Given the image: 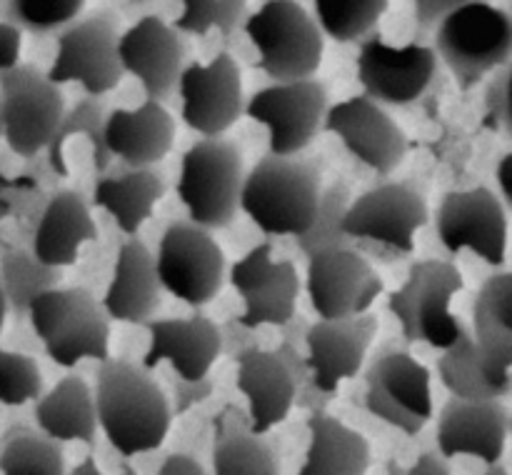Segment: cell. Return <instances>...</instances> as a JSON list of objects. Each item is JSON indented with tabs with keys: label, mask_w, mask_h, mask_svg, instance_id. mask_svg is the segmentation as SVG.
Segmentation results:
<instances>
[{
	"label": "cell",
	"mask_w": 512,
	"mask_h": 475,
	"mask_svg": "<svg viewBox=\"0 0 512 475\" xmlns=\"http://www.w3.org/2000/svg\"><path fill=\"white\" fill-rule=\"evenodd\" d=\"M98 428L125 458L150 453L165 443L170 403L148 368L123 358H103L95 375Z\"/></svg>",
	"instance_id": "6da1fadb"
},
{
	"label": "cell",
	"mask_w": 512,
	"mask_h": 475,
	"mask_svg": "<svg viewBox=\"0 0 512 475\" xmlns=\"http://www.w3.org/2000/svg\"><path fill=\"white\" fill-rule=\"evenodd\" d=\"M323 168L305 155L265 153L243 178L240 210L265 235H300L315 218Z\"/></svg>",
	"instance_id": "7a4b0ae2"
},
{
	"label": "cell",
	"mask_w": 512,
	"mask_h": 475,
	"mask_svg": "<svg viewBox=\"0 0 512 475\" xmlns=\"http://www.w3.org/2000/svg\"><path fill=\"white\" fill-rule=\"evenodd\" d=\"M433 30L438 63L453 73L460 90L475 88L493 70L510 63L512 20L488 0L453 10Z\"/></svg>",
	"instance_id": "3957f363"
},
{
	"label": "cell",
	"mask_w": 512,
	"mask_h": 475,
	"mask_svg": "<svg viewBox=\"0 0 512 475\" xmlns=\"http://www.w3.org/2000/svg\"><path fill=\"white\" fill-rule=\"evenodd\" d=\"M243 178V155L225 135H203L190 145L180 160L175 185L190 223L205 230L228 228L240 210Z\"/></svg>",
	"instance_id": "277c9868"
},
{
	"label": "cell",
	"mask_w": 512,
	"mask_h": 475,
	"mask_svg": "<svg viewBox=\"0 0 512 475\" xmlns=\"http://www.w3.org/2000/svg\"><path fill=\"white\" fill-rule=\"evenodd\" d=\"M28 315L45 355L60 368H73L85 358H108V313L85 288L43 290L30 300Z\"/></svg>",
	"instance_id": "5b68a950"
},
{
	"label": "cell",
	"mask_w": 512,
	"mask_h": 475,
	"mask_svg": "<svg viewBox=\"0 0 512 475\" xmlns=\"http://www.w3.org/2000/svg\"><path fill=\"white\" fill-rule=\"evenodd\" d=\"M428 203L410 183H385L350 200L343 230L355 243L378 258L390 260L415 250V235L428 225Z\"/></svg>",
	"instance_id": "8992f818"
},
{
	"label": "cell",
	"mask_w": 512,
	"mask_h": 475,
	"mask_svg": "<svg viewBox=\"0 0 512 475\" xmlns=\"http://www.w3.org/2000/svg\"><path fill=\"white\" fill-rule=\"evenodd\" d=\"M245 33L258 48V68L273 83L310 78L323 63V30L295 0H268L248 15Z\"/></svg>",
	"instance_id": "52a82bcc"
},
{
	"label": "cell",
	"mask_w": 512,
	"mask_h": 475,
	"mask_svg": "<svg viewBox=\"0 0 512 475\" xmlns=\"http://www.w3.org/2000/svg\"><path fill=\"white\" fill-rule=\"evenodd\" d=\"M463 285V273L448 260L425 258L410 265L403 288L388 298V310L400 323L403 338L438 350L448 348L463 325L458 315L450 313V303Z\"/></svg>",
	"instance_id": "ba28073f"
},
{
	"label": "cell",
	"mask_w": 512,
	"mask_h": 475,
	"mask_svg": "<svg viewBox=\"0 0 512 475\" xmlns=\"http://www.w3.org/2000/svg\"><path fill=\"white\" fill-rule=\"evenodd\" d=\"M65 113L58 83L35 65L0 70V123L8 148L20 158H35L48 148Z\"/></svg>",
	"instance_id": "9c48e42d"
},
{
	"label": "cell",
	"mask_w": 512,
	"mask_h": 475,
	"mask_svg": "<svg viewBox=\"0 0 512 475\" xmlns=\"http://www.w3.org/2000/svg\"><path fill=\"white\" fill-rule=\"evenodd\" d=\"M118 18L110 10H95L75 18L58 35V55L48 78L53 83H80L88 95L110 93L120 85L125 70L118 55Z\"/></svg>",
	"instance_id": "30bf717a"
},
{
	"label": "cell",
	"mask_w": 512,
	"mask_h": 475,
	"mask_svg": "<svg viewBox=\"0 0 512 475\" xmlns=\"http://www.w3.org/2000/svg\"><path fill=\"white\" fill-rule=\"evenodd\" d=\"M363 403L375 418L418 435L433 418L430 370L400 348H383L365 370Z\"/></svg>",
	"instance_id": "8fae6325"
},
{
	"label": "cell",
	"mask_w": 512,
	"mask_h": 475,
	"mask_svg": "<svg viewBox=\"0 0 512 475\" xmlns=\"http://www.w3.org/2000/svg\"><path fill=\"white\" fill-rule=\"evenodd\" d=\"M155 270L160 288L200 308L223 290L225 253L210 230L195 223H173L160 238Z\"/></svg>",
	"instance_id": "7c38bea8"
},
{
	"label": "cell",
	"mask_w": 512,
	"mask_h": 475,
	"mask_svg": "<svg viewBox=\"0 0 512 475\" xmlns=\"http://www.w3.org/2000/svg\"><path fill=\"white\" fill-rule=\"evenodd\" d=\"M328 88L315 75L258 90L243 113L268 128L270 153H303L323 130L328 113Z\"/></svg>",
	"instance_id": "4fadbf2b"
},
{
	"label": "cell",
	"mask_w": 512,
	"mask_h": 475,
	"mask_svg": "<svg viewBox=\"0 0 512 475\" xmlns=\"http://www.w3.org/2000/svg\"><path fill=\"white\" fill-rule=\"evenodd\" d=\"M438 75V55L430 45L393 48L378 33L360 43L358 80L363 95L378 105L405 108L418 103Z\"/></svg>",
	"instance_id": "5bb4252c"
},
{
	"label": "cell",
	"mask_w": 512,
	"mask_h": 475,
	"mask_svg": "<svg viewBox=\"0 0 512 475\" xmlns=\"http://www.w3.org/2000/svg\"><path fill=\"white\" fill-rule=\"evenodd\" d=\"M438 238L448 253L473 250L490 265H503L508 253V213L493 190L445 193L435 213Z\"/></svg>",
	"instance_id": "9a60e30c"
},
{
	"label": "cell",
	"mask_w": 512,
	"mask_h": 475,
	"mask_svg": "<svg viewBox=\"0 0 512 475\" xmlns=\"http://www.w3.org/2000/svg\"><path fill=\"white\" fill-rule=\"evenodd\" d=\"M305 290L320 318H345L365 313L385 285L360 250L328 248L308 255Z\"/></svg>",
	"instance_id": "2e32d148"
},
{
	"label": "cell",
	"mask_w": 512,
	"mask_h": 475,
	"mask_svg": "<svg viewBox=\"0 0 512 475\" xmlns=\"http://www.w3.org/2000/svg\"><path fill=\"white\" fill-rule=\"evenodd\" d=\"M178 93L183 123L200 135H223L245 110L243 78L230 53H218L208 65L190 63L180 70Z\"/></svg>",
	"instance_id": "e0dca14e"
},
{
	"label": "cell",
	"mask_w": 512,
	"mask_h": 475,
	"mask_svg": "<svg viewBox=\"0 0 512 475\" xmlns=\"http://www.w3.org/2000/svg\"><path fill=\"white\" fill-rule=\"evenodd\" d=\"M230 283L243 298L240 323L255 330L260 325H283L295 315L300 295V275L290 260H273V245L250 250L230 270Z\"/></svg>",
	"instance_id": "ac0fdd59"
},
{
	"label": "cell",
	"mask_w": 512,
	"mask_h": 475,
	"mask_svg": "<svg viewBox=\"0 0 512 475\" xmlns=\"http://www.w3.org/2000/svg\"><path fill=\"white\" fill-rule=\"evenodd\" d=\"M323 130L338 135L353 158L380 175L393 173L408 155V135L368 95H355L328 108Z\"/></svg>",
	"instance_id": "d6986e66"
},
{
	"label": "cell",
	"mask_w": 512,
	"mask_h": 475,
	"mask_svg": "<svg viewBox=\"0 0 512 475\" xmlns=\"http://www.w3.org/2000/svg\"><path fill=\"white\" fill-rule=\"evenodd\" d=\"M378 335V318L368 310L345 318H320L305 325V360L318 388L338 393L343 380L355 378Z\"/></svg>",
	"instance_id": "ffe728a7"
},
{
	"label": "cell",
	"mask_w": 512,
	"mask_h": 475,
	"mask_svg": "<svg viewBox=\"0 0 512 475\" xmlns=\"http://www.w3.org/2000/svg\"><path fill=\"white\" fill-rule=\"evenodd\" d=\"M510 435V410L503 398H450L438 415V450L445 458L473 455L483 463H498Z\"/></svg>",
	"instance_id": "44dd1931"
},
{
	"label": "cell",
	"mask_w": 512,
	"mask_h": 475,
	"mask_svg": "<svg viewBox=\"0 0 512 475\" xmlns=\"http://www.w3.org/2000/svg\"><path fill=\"white\" fill-rule=\"evenodd\" d=\"M120 65L125 73L138 78L145 98L163 103L178 88L185 48L175 28L158 15H145L118 38Z\"/></svg>",
	"instance_id": "7402d4cb"
},
{
	"label": "cell",
	"mask_w": 512,
	"mask_h": 475,
	"mask_svg": "<svg viewBox=\"0 0 512 475\" xmlns=\"http://www.w3.org/2000/svg\"><path fill=\"white\" fill-rule=\"evenodd\" d=\"M150 345L143 355V368L153 370L158 363H170L178 378H205L220 358V330L205 315L190 318L145 320Z\"/></svg>",
	"instance_id": "603a6c76"
},
{
	"label": "cell",
	"mask_w": 512,
	"mask_h": 475,
	"mask_svg": "<svg viewBox=\"0 0 512 475\" xmlns=\"http://www.w3.org/2000/svg\"><path fill=\"white\" fill-rule=\"evenodd\" d=\"M103 138L113 158L130 168H153L173 150L175 120L160 100L145 98L140 108L105 115Z\"/></svg>",
	"instance_id": "cb8c5ba5"
},
{
	"label": "cell",
	"mask_w": 512,
	"mask_h": 475,
	"mask_svg": "<svg viewBox=\"0 0 512 475\" xmlns=\"http://www.w3.org/2000/svg\"><path fill=\"white\" fill-rule=\"evenodd\" d=\"M160 290L163 288H160L153 253L143 240L133 235L120 248L113 280H110L100 305L108 318L143 325L160 308Z\"/></svg>",
	"instance_id": "d4e9b609"
},
{
	"label": "cell",
	"mask_w": 512,
	"mask_h": 475,
	"mask_svg": "<svg viewBox=\"0 0 512 475\" xmlns=\"http://www.w3.org/2000/svg\"><path fill=\"white\" fill-rule=\"evenodd\" d=\"M235 363H238V390L248 400L250 428L255 433H268L283 423L293 408V378L283 360L273 350H263L260 345L243 350Z\"/></svg>",
	"instance_id": "484cf974"
},
{
	"label": "cell",
	"mask_w": 512,
	"mask_h": 475,
	"mask_svg": "<svg viewBox=\"0 0 512 475\" xmlns=\"http://www.w3.org/2000/svg\"><path fill=\"white\" fill-rule=\"evenodd\" d=\"M98 238L88 203L75 190H58L45 203L33 238V255L53 268H68L80 248Z\"/></svg>",
	"instance_id": "4316f807"
},
{
	"label": "cell",
	"mask_w": 512,
	"mask_h": 475,
	"mask_svg": "<svg viewBox=\"0 0 512 475\" xmlns=\"http://www.w3.org/2000/svg\"><path fill=\"white\" fill-rule=\"evenodd\" d=\"M475 345L485 368L500 383H512V275L495 273L478 290L473 305Z\"/></svg>",
	"instance_id": "83f0119b"
},
{
	"label": "cell",
	"mask_w": 512,
	"mask_h": 475,
	"mask_svg": "<svg viewBox=\"0 0 512 475\" xmlns=\"http://www.w3.org/2000/svg\"><path fill=\"white\" fill-rule=\"evenodd\" d=\"M213 470L218 475H275L280 453L265 433L250 428L248 410L225 405L213 420Z\"/></svg>",
	"instance_id": "f1b7e54d"
},
{
	"label": "cell",
	"mask_w": 512,
	"mask_h": 475,
	"mask_svg": "<svg viewBox=\"0 0 512 475\" xmlns=\"http://www.w3.org/2000/svg\"><path fill=\"white\" fill-rule=\"evenodd\" d=\"M35 423L50 438L60 443L93 445L98 433V413H95V398L83 375H65L55 383L53 390L40 393L35 405Z\"/></svg>",
	"instance_id": "f546056e"
},
{
	"label": "cell",
	"mask_w": 512,
	"mask_h": 475,
	"mask_svg": "<svg viewBox=\"0 0 512 475\" xmlns=\"http://www.w3.org/2000/svg\"><path fill=\"white\" fill-rule=\"evenodd\" d=\"M310 445L303 475H363L370 465V443L358 430L348 428L325 410L310 413Z\"/></svg>",
	"instance_id": "4dcf8cb0"
},
{
	"label": "cell",
	"mask_w": 512,
	"mask_h": 475,
	"mask_svg": "<svg viewBox=\"0 0 512 475\" xmlns=\"http://www.w3.org/2000/svg\"><path fill=\"white\" fill-rule=\"evenodd\" d=\"M165 178L153 168H133L120 178L98 180L93 205L108 210L125 235H138L165 195Z\"/></svg>",
	"instance_id": "1f68e13d"
},
{
	"label": "cell",
	"mask_w": 512,
	"mask_h": 475,
	"mask_svg": "<svg viewBox=\"0 0 512 475\" xmlns=\"http://www.w3.org/2000/svg\"><path fill=\"white\" fill-rule=\"evenodd\" d=\"M438 375L440 383L445 385L450 395L465 400H490V398H505L510 395L512 383H500L485 368L483 358L478 353L473 333L460 325L458 338L443 348V355L438 360Z\"/></svg>",
	"instance_id": "d6a6232c"
},
{
	"label": "cell",
	"mask_w": 512,
	"mask_h": 475,
	"mask_svg": "<svg viewBox=\"0 0 512 475\" xmlns=\"http://www.w3.org/2000/svg\"><path fill=\"white\" fill-rule=\"evenodd\" d=\"M0 473L63 475L65 453L60 440L25 423H15L0 435Z\"/></svg>",
	"instance_id": "836d02e7"
},
{
	"label": "cell",
	"mask_w": 512,
	"mask_h": 475,
	"mask_svg": "<svg viewBox=\"0 0 512 475\" xmlns=\"http://www.w3.org/2000/svg\"><path fill=\"white\" fill-rule=\"evenodd\" d=\"M103 128H105V108L100 100H95V95L90 98L80 100L73 110L63 113L60 118L58 128H55L53 138L48 143V163L60 178L68 175V165H65V155H63V145L68 143L73 135H85L90 140V155H93V168L98 173H105L113 163V155H110L108 145H105L103 138Z\"/></svg>",
	"instance_id": "e575fe53"
},
{
	"label": "cell",
	"mask_w": 512,
	"mask_h": 475,
	"mask_svg": "<svg viewBox=\"0 0 512 475\" xmlns=\"http://www.w3.org/2000/svg\"><path fill=\"white\" fill-rule=\"evenodd\" d=\"M308 320L300 318V315H293L290 320H285L280 328V345L273 350L283 365L288 368L290 378H293V405L295 408H303L308 413H318V410L328 408L330 400L335 398L338 393H328V390L318 388L315 383V375L310 370L308 360H305V345H303V333Z\"/></svg>",
	"instance_id": "d590c367"
},
{
	"label": "cell",
	"mask_w": 512,
	"mask_h": 475,
	"mask_svg": "<svg viewBox=\"0 0 512 475\" xmlns=\"http://www.w3.org/2000/svg\"><path fill=\"white\" fill-rule=\"evenodd\" d=\"M385 13L388 0H315V23L335 43H360Z\"/></svg>",
	"instance_id": "8d00e7d4"
},
{
	"label": "cell",
	"mask_w": 512,
	"mask_h": 475,
	"mask_svg": "<svg viewBox=\"0 0 512 475\" xmlns=\"http://www.w3.org/2000/svg\"><path fill=\"white\" fill-rule=\"evenodd\" d=\"M60 270L63 268L40 263L35 255L23 253V250L5 253L0 263V288H3L8 308H13L18 315L28 313V305L35 295L60 283L63 278Z\"/></svg>",
	"instance_id": "74e56055"
},
{
	"label": "cell",
	"mask_w": 512,
	"mask_h": 475,
	"mask_svg": "<svg viewBox=\"0 0 512 475\" xmlns=\"http://www.w3.org/2000/svg\"><path fill=\"white\" fill-rule=\"evenodd\" d=\"M350 200H353V193H350V185L345 180H338V183H333L320 193V203L318 210H315L313 223L303 233L295 235L298 248L303 250L305 258L318 253V250L355 248V243L343 230V215L348 210Z\"/></svg>",
	"instance_id": "f35d334b"
},
{
	"label": "cell",
	"mask_w": 512,
	"mask_h": 475,
	"mask_svg": "<svg viewBox=\"0 0 512 475\" xmlns=\"http://www.w3.org/2000/svg\"><path fill=\"white\" fill-rule=\"evenodd\" d=\"M248 18V0H183V13L175 28L190 35H208L218 30L223 38L238 33Z\"/></svg>",
	"instance_id": "ab89813d"
},
{
	"label": "cell",
	"mask_w": 512,
	"mask_h": 475,
	"mask_svg": "<svg viewBox=\"0 0 512 475\" xmlns=\"http://www.w3.org/2000/svg\"><path fill=\"white\" fill-rule=\"evenodd\" d=\"M83 5L85 0H8V18L15 28L43 35L73 23Z\"/></svg>",
	"instance_id": "60d3db41"
},
{
	"label": "cell",
	"mask_w": 512,
	"mask_h": 475,
	"mask_svg": "<svg viewBox=\"0 0 512 475\" xmlns=\"http://www.w3.org/2000/svg\"><path fill=\"white\" fill-rule=\"evenodd\" d=\"M43 393V373L30 355L0 348V405L20 408Z\"/></svg>",
	"instance_id": "b9f144b4"
},
{
	"label": "cell",
	"mask_w": 512,
	"mask_h": 475,
	"mask_svg": "<svg viewBox=\"0 0 512 475\" xmlns=\"http://www.w3.org/2000/svg\"><path fill=\"white\" fill-rule=\"evenodd\" d=\"M493 78L485 85V113L483 125L493 133L510 130V68L508 63L493 70Z\"/></svg>",
	"instance_id": "7bdbcfd3"
},
{
	"label": "cell",
	"mask_w": 512,
	"mask_h": 475,
	"mask_svg": "<svg viewBox=\"0 0 512 475\" xmlns=\"http://www.w3.org/2000/svg\"><path fill=\"white\" fill-rule=\"evenodd\" d=\"M470 3H485V0H413V15L418 30H423V33L425 30H433L445 15Z\"/></svg>",
	"instance_id": "ee69618b"
},
{
	"label": "cell",
	"mask_w": 512,
	"mask_h": 475,
	"mask_svg": "<svg viewBox=\"0 0 512 475\" xmlns=\"http://www.w3.org/2000/svg\"><path fill=\"white\" fill-rule=\"evenodd\" d=\"M173 393H175V400H173L175 405L170 408V413L183 415L185 410H190L193 405L203 403V400H208L210 395H213V383L208 380V375H205V378H195V380L178 378L173 385Z\"/></svg>",
	"instance_id": "f6af8a7d"
},
{
	"label": "cell",
	"mask_w": 512,
	"mask_h": 475,
	"mask_svg": "<svg viewBox=\"0 0 512 475\" xmlns=\"http://www.w3.org/2000/svg\"><path fill=\"white\" fill-rule=\"evenodd\" d=\"M218 330H220V353H228L230 358H238L243 350L258 345L253 335H250V328H245L238 318H230L228 323H225V328H218Z\"/></svg>",
	"instance_id": "bcb514c9"
},
{
	"label": "cell",
	"mask_w": 512,
	"mask_h": 475,
	"mask_svg": "<svg viewBox=\"0 0 512 475\" xmlns=\"http://www.w3.org/2000/svg\"><path fill=\"white\" fill-rule=\"evenodd\" d=\"M20 43L23 35L13 23H0V70L20 63Z\"/></svg>",
	"instance_id": "7dc6e473"
},
{
	"label": "cell",
	"mask_w": 512,
	"mask_h": 475,
	"mask_svg": "<svg viewBox=\"0 0 512 475\" xmlns=\"http://www.w3.org/2000/svg\"><path fill=\"white\" fill-rule=\"evenodd\" d=\"M160 475H205V468L195 458L185 453H173L163 460Z\"/></svg>",
	"instance_id": "c3c4849f"
},
{
	"label": "cell",
	"mask_w": 512,
	"mask_h": 475,
	"mask_svg": "<svg viewBox=\"0 0 512 475\" xmlns=\"http://www.w3.org/2000/svg\"><path fill=\"white\" fill-rule=\"evenodd\" d=\"M408 473L410 475H450L453 473V468H450L448 458H445L440 450L438 453H433V450H430V453L420 455L418 463H415Z\"/></svg>",
	"instance_id": "681fc988"
},
{
	"label": "cell",
	"mask_w": 512,
	"mask_h": 475,
	"mask_svg": "<svg viewBox=\"0 0 512 475\" xmlns=\"http://www.w3.org/2000/svg\"><path fill=\"white\" fill-rule=\"evenodd\" d=\"M510 163H512V155H505V158L500 160V168H498V183H500V190H503V205H510V200H512Z\"/></svg>",
	"instance_id": "f907efd6"
},
{
	"label": "cell",
	"mask_w": 512,
	"mask_h": 475,
	"mask_svg": "<svg viewBox=\"0 0 512 475\" xmlns=\"http://www.w3.org/2000/svg\"><path fill=\"white\" fill-rule=\"evenodd\" d=\"M8 193H10V180L0 178V218H3L5 213H10V203H13V200L8 198Z\"/></svg>",
	"instance_id": "816d5d0a"
},
{
	"label": "cell",
	"mask_w": 512,
	"mask_h": 475,
	"mask_svg": "<svg viewBox=\"0 0 512 475\" xmlns=\"http://www.w3.org/2000/svg\"><path fill=\"white\" fill-rule=\"evenodd\" d=\"M73 475H98V465H95L93 458H88L83 465L73 468Z\"/></svg>",
	"instance_id": "f5cc1de1"
},
{
	"label": "cell",
	"mask_w": 512,
	"mask_h": 475,
	"mask_svg": "<svg viewBox=\"0 0 512 475\" xmlns=\"http://www.w3.org/2000/svg\"><path fill=\"white\" fill-rule=\"evenodd\" d=\"M5 315H8V303H5V293H3V288H0V330H3Z\"/></svg>",
	"instance_id": "db71d44e"
},
{
	"label": "cell",
	"mask_w": 512,
	"mask_h": 475,
	"mask_svg": "<svg viewBox=\"0 0 512 475\" xmlns=\"http://www.w3.org/2000/svg\"><path fill=\"white\" fill-rule=\"evenodd\" d=\"M133 3H148V0H133Z\"/></svg>",
	"instance_id": "11a10c76"
},
{
	"label": "cell",
	"mask_w": 512,
	"mask_h": 475,
	"mask_svg": "<svg viewBox=\"0 0 512 475\" xmlns=\"http://www.w3.org/2000/svg\"><path fill=\"white\" fill-rule=\"evenodd\" d=\"M0 135H3V123H0Z\"/></svg>",
	"instance_id": "9f6ffc18"
}]
</instances>
